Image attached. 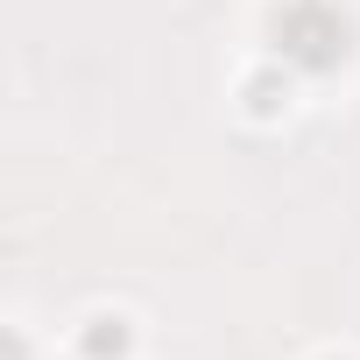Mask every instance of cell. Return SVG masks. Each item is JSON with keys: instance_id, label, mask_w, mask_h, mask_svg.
Segmentation results:
<instances>
[{"instance_id": "obj_1", "label": "cell", "mask_w": 360, "mask_h": 360, "mask_svg": "<svg viewBox=\"0 0 360 360\" xmlns=\"http://www.w3.org/2000/svg\"><path fill=\"white\" fill-rule=\"evenodd\" d=\"M120 346H127V332H120V325H113V332H92V353H99V360H106V353H120Z\"/></svg>"}]
</instances>
